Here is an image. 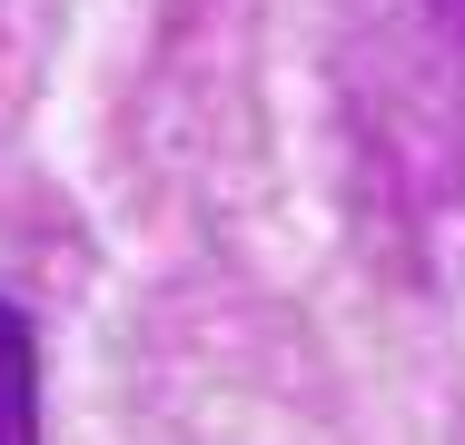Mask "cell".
Instances as JSON below:
<instances>
[{"instance_id": "1", "label": "cell", "mask_w": 465, "mask_h": 445, "mask_svg": "<svg viewBox=\"0 0 465 445\" xmlns=\"http://www.w3.org/2000/svg\"><path fill=\"white\" fill-rule=\"evenodd\" d=\"M0 445H40V347L20 307H0Z\"/></svg>"}, {"instance_id": "2", "label": "cell", "mask_w": 465, "mask_h": 445, "mask_svg": "<svg viewBox=\"0 0 465 445\" xmlns=\"http://www.w3.org/2000/svg\"><path fill=\"white\" fill-rule=\"evenodd\" d=\"M436 10H446V20H456V30H465V0H436Z\"/></svg>"}]
</instances>
